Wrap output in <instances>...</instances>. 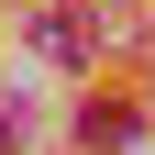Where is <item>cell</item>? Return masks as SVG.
Wrapping results in <instances>:
<instances>
[{"label":"cell","instance_id":"6da1fadb","mask_svg":"<svg viewBox=\"0 0 155 155\" xmlns=\"http://www.w3.org/2000/svg\"><path fill=\"white\" fill-rule=\"evenodd\" d=\"M33 45H45L55 67H78V55H89V22H78V11H45V22H33Z\"/></svg>","mask_w":155,"mask_h":155}]
</instances>
